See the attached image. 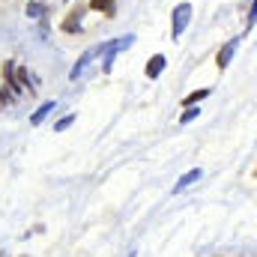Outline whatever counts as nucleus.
<instances>
[{
  "mask_svg": "<svg viewBox=\"0 0 257 257\" xmlns=\"http://www.w3.org/2000/svg\"><path fill=\"white\" fill-rule=\"evenodd\" d=\"M197 180H200V168H194V171H189V174H183V177H180V183L174 186V192L189 189V186H192V183H197Z\"/></svg>",
  "mask_w": 257,
  "mask_h": 257,
  "instance_id": "7",
  "label": "nucleus"
},
{
  "mask_svg": "<svg viewBox=\"0 0 257 257\" xmlns=\"http://www.w3.org/2000/svg\"><path fill=\"white\" fill-rule=\"evenodd\" d=\"M132 42H135V36H120L117 42H108V45H102V51H105V69H111L114 57H117L120 51H126Z\"/></svg>",
  "mask_w": 257,
  "mask_h": 257,
  "instance_id": "2",
  "label": "nucleus"
},
{
  "mask_svg": "<svg viewBox=\"0 0 257 257\" xmlns=\"http://www.w3.org/2000/svg\"><path fill=\"white\" fill-rule=\"evenodd\" d=\"M236 48H239V39H227V42H224V48H221V51H218V57H215L218 69H224V66L230 63V60H233Z\"/></svg>",
  "mask_w": 257,
  "mask_h": 257,
  "instance_id": "3",
  "label": "nucleus"
},
{
  "mask_svg": "<svg viewBox=\"0 0 257 257\" xmlns=\"http://www.w3.org/2000/svg\"><path fill=\"white\" fill-rule=\"evenodd\" d=\"M197 114H200V111H197L194 105H189V108H186V114L180 117V123H183V126H186V123H192V120H194V117H197Z\"/></svg>",
  "mask_w": 257,
  "mask_h": 257,
  "instance_id": "11",
  "label": "nucleus"
},
{
  "mask_svg": "<svg viewBox=\"0 0 257 257\" xmlns=\"http://www.w3.org/2000/svg\"><path fill=\"white\" fill-rule=\"evenodd\" d=\"M78 15H81V9H78V12H72V15L63 21V30H66V33H75V30L81 27V18H78Z\"/></svg>",
  "mask_w": 257,
  "mask_h": 257,
  "instance_id": "9",
  "label": "nucleus"
},
{
  "mask_svg": "<svg viewBox=\"0 0 257 257\" xmlns=\"http://www.w3.org/2000/svg\"><path fill=\"white\" fill-rule=\"evenodd\" d=\"M90 6L99 9V12H105V15H114L117 12V3L114 0H90Z\"/></svg>",
  "mask_w": 257,
  "mask_h": 257,
  "instance_id": "8",
  "label": "nucleus"
},
{
  "mask_svg": "<svg viewBox=\"0 0 257 257\" xmlns=\"http://www.w3.org/2000/svg\"><path fill=\"white\" fill-rule=\"evenodd\" d=\"M189 21H192V3H180V6H174L171 36H174V39H177V36H183V30L189 27Z\"/></svg>",
  "mask_w": 257,
  "mask_h": 257,
  "instance_id": "1",
  "label": "nucleus"
},
{
  "mask_svg": "<svg viewBox=\"0 0 257 257\" xmlns=\"http://www.w3.org/2000/svg\"><path fill=\"white\" fill-rule=\"evenodd\" d=\"M72 123H75V117H63V120H60V123H57L54 128H57V132H66V128L72 126Z\"/></svg>",
  "mask_w": 257,
  "mask_h": 257,
  "instance_id": "13",
  "label": "nucleus"
},
{
  "mask_svg": "<svg viewBox=\"0 0 257 257\" xmlns=\"http://www.w3.org/2000/svg\"><path fill=\"white\" fill-rule=\"evenodd\" d=\"M165 54H156V57H150V63H147V78H159L162 72H165Z\"/></svg>",
  "mask_w": 257,
  "mask_h": 257,
  "instance_id": "5",
  "label": "nucleus"
},
{
  "mask_svg": "<svg viewBox=\"0 0 257 257\" xmlns=\"http://www.w3.org/2000/svg\"><path fill=\"white\" fill-rule=\"evenodd\" d=\"M42 12H45V6H42V3H30V6H27V15H30V18H39Z\"/></svg>",
  "mask_w": 257,
  "mask_h": 257,
  "instance_id": "12",
  "label": "nucleus"
},
{
  "mask_svg": "<svg viewBox=\"0 0 257 257\" xmlns=\"http://www.w3.org/2000/svg\"><path fill=\"white\" fill-rule=\"evenodd\" d=\"M96 54H102V45H96V48L84 51V57H81V60L75 63V69H72V72H69V78H72V81H78V75H84V69H87V63H90V60H93Z\"/></svg>",
  "mask_w": 257,
  "mask_h": 257,
  "instance_id": "4",
  "label": "nucleus"
},
{
  "mask_svg": "<svg viewBox=\"0 0 257 257\" xmlns=\"http://www.w3.org/2000/svg\"><path fill=\"white\" fill-rule=\"evenodd\" d=\"M9 102H12V96H9V93H6V90H0V108H6V105H9Z\"/></svg>",
  "mask_w": 257,
  "mask_h": 257,
  "instance_id": "14",
  "label": "nucleus"
},
{
  "mask_svg": "<svg viewBox=\"0 0 257 257\" xmlns=\"http://www.w3.org/2000/svg\"><path fill=\"white\" fill-rule=\"evenodd\" d=\"M51 111H57V105H54V102H42V105H39V111L30 117V126H39V123H42Z\"/></svg>",
  "mask_w": 257,
  "mask_h": 257,
  "instance_id": "6",
  "label": "nucleus"
},
{
  "mask_svg": "<svg viewBox=\"0 0 257 257\" xmlns=\"http://www.w3.org/2000/svg\"><path fill=\"white\" fill-rule=\"evenodd\" d=\"M206 96H209V90H197V93H189L183 105H186V108H189V105H197V102H203Z\"/></svg>",
  "mask_w": 257,
  "mask_h": 257,
  "instance_id": "10",
  "label": "nucleus"
}]
</instances>
